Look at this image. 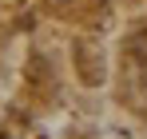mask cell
I'll return each instance as SVG.
<instances>
[{"mask_svg": "<svg viewBox=\"0 0 147 139\" xmlns=\"http://www.w3.org/2000/svg\"><path fill=\"white\" fill-rule=\"evenodd\" d=\"M127 56L135 68H147V28H139L131 40H127Z\"/></svg>", "mask_w": 147, "mask_h": 139, "instance_id": "1", "label": "cell"}]
</instances>
